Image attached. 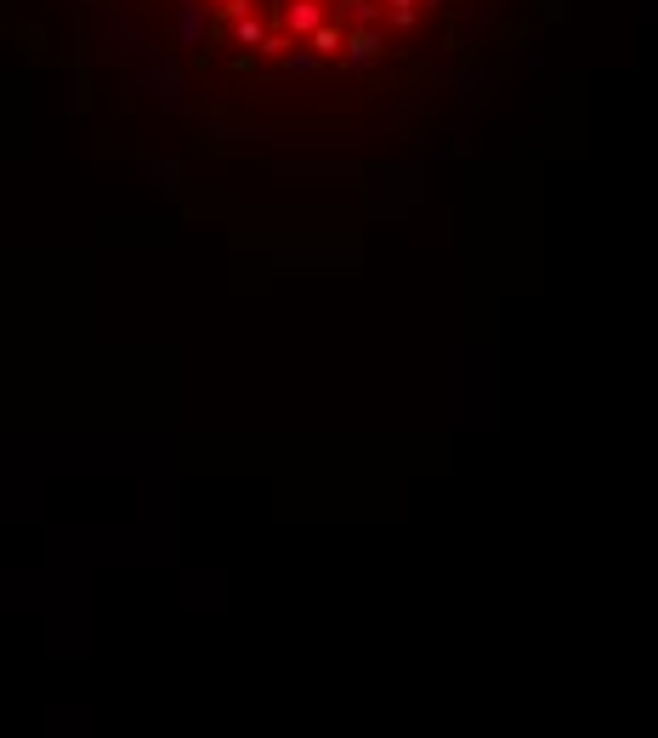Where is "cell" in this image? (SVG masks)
<instances>
[{"label":"cell","mask_w":658,"mask_h":738,"mask_svg":"<svg viewBox=\"0 0 658 738\" xmlns=\"http://www.w3.org/2000/svg\"><path fill=\"white\" fill-rule=\"evenodd\" d=\"M324 18H329L324 0H284V6H278V29H284L290 40H307Z\"/></svg>","instance_id":"cell-1"},{"label":"cell","mask_w":658,"mask_h":738,"mask_svg":"<svg viewBox=\"0 0 658 738\" xmlns=\"http://www.w3.org/2000/svg\"><path fill=\"white\" fill-rule=\"evenodd\" d=\"M341 52H347L352 63H375V57L386 52V40H381V29H375V23H358V29H347Z\"/></svg>","instance_id":"cell-2"},{"label":"cell","mask_w":658,"mask_h":738,"mask_svg":"<svg viewBox=\"0 0 658 738\" xmlns=\"http://www.w3.org/2000/svg\"><path fill=\"white\" fill-rule=\"evenodd\" d=\"M176 35H182V46H199V40H205V6H199V0H182V6H176Z\"/></svg>","instance_id":"cell-3"},{"label":"cell","mask_w":658,"mask_h":738,"mask_svg":"<svg viewBox=\"0 0 658 738\" xmlns=\"http://www.w3.org/2000/svg\"><path fill=\"white\" fill-rule=\"evenodd\" d=\"M341 40H347V29H341L335 18H324V23H318V29L307 35V46H312V57H335V52H341Z\"/></svg>","instance_id":"cell-4"},{"label":"cell","mask_w":658,"mask_h":738,"mask_svg":"<svg viewBox=\"0 0 658 738\" xmlns=\"http://www.w3.org/2000/svg\"><path fill=\"white\" fill-rule=\"evenodd\" d=\"M233 40H239V46H261V40H267V23H261L256 12H244V18H233Z\"/></svg>","instance_id":"cell-5"},{"label":"cell","mask_w":658,"mask_h":738,"mask_svg":"<svg viewBox=\"0 0 658 738\" xmlns=\"http://www.w3.org/2000/svg\"><path fill=\"white\" fill-rule=\"evenodd\" d=\"M386 12H392L398 29H409V23H415V0H386Z\"/></svg>","instance_id":"cell-6"},{"label":"cell","mask_w":658,"mask_h":738,"mask_svg":"<svg viewBox=\"0 0 658 738\" xmlns=\"http://www.w3.org/2000/svg\"><path fill=\"white\" fill-rule=\"evenodd\" d=\"M273 6H284V0H273Z\"/></svg>","instance_id":"cell-7"}]
</instances>
